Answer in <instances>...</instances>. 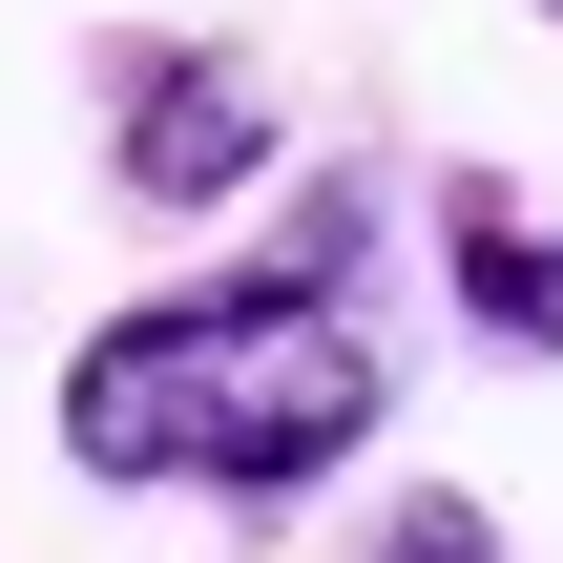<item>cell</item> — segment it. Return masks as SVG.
Wrapping results in <instances>:
<instances>
[{
  "instance_id": "5",
  "label": "cell",
  "mask_w": 563,
  "mask_h": 563,
  "mask_svg": "<svg viewBox=\"0 0 563 563\" xmlns=\"http://www.w3.org/2000/svg\"><path fill=\"white\" fill-rule=\"evenodd\" d=\"M522 21H563V0H522Z\"/></svg>"
},
{
  "instance_id": "3",
  "label": "cell",
  "mask_w": 563,
  "mask_h": 563,
  "mask_svg": "<svg viewBox=\"0 0 563 563\" xmlns=\"http://www.w3.org/2000/svg\"><path fill=\"white\" fill-rule=\"evenodd\" d=\"M439 272H460V313H481L501 355H563V230L501 188V167H460V188H439Z\"/></svg>"
},
{
  "instance_id": "1",
  "label": "cell",
  "mask_w": 563,
  "mask_h": 563,
  "mask_svg": "<svg viewBox=\"0 0 563 563\" xmlns=\"http://www.w3.org/2000/svg\"><path fill=\"white\" fill-rule=\"evenodd\" d=\"M376 418H397V376H376V334L334 313V230H313L292 272L146 292V313H104V334L63 355V460L125 481V501H230V522H272V501H313Z\"/></svg>"
},
{
  "instance_id": "2",
  "label": "cell",
  "mask_w": 563,
  "mask_h": 563,
  "mask_svg": "<svg viewBox=\"0 0 563 563\" xmlns=\"http://www.w3.org/2000/svg\"><path fill=\"white\" fill-rule=\"evenodd\" d=\"M104 188L125 209H251L272 188V84L230 42H104Z\"/></svg>"
},
{
  "instance_id": "4",
  "label": "cell",
  "mask_w": 563,
  "mask_h": 563,
  "mask_svg": "<svg viewBox=\"0 0 563 563\" xmlns=\"http://www.w3.org/2000/svg\"><path fill=\"white\" fill-rule=\"evenodd\" d=\"M355 563H501V522H481L460 481H418V501H397V522H376V543H355Z\"/></svg>"
}]
</instances>
